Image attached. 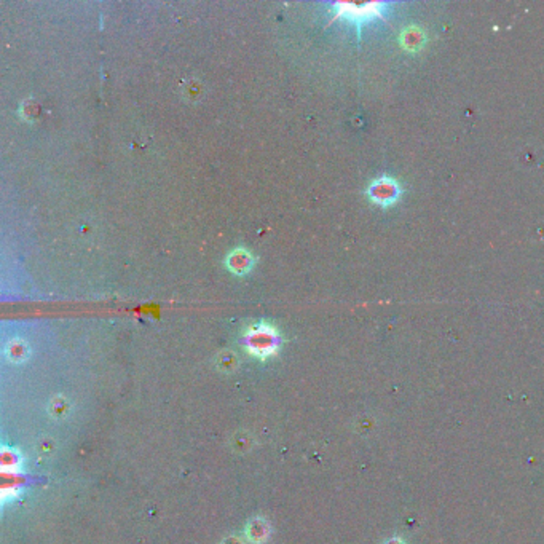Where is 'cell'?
<instances>
[{
  "label": "cell",
  "instance_id": "6da1fadb",
  "mask_svg": "<svg viewBox=\"0 0 544 544\" xmlns=\"http://www.w3.org/2000/svg\"><path fill=\"white\" fill-rule=\"evenodd\" d=\"M243 345L252 356L265 359L278 353L279 345H281V336L273 326L262 321L244 332Z\"/></svg>",
  "mask_w": 544,
  "mask_h": 544
},
{
  "label": "cell",
  "instance_id": "7a4b0ae2",
  "mask_svg": "<svg viewBox=\"0 0 544 544\" xmlns=\"http://www.w3.org/2000/svg\"><path fill=\"white\" fill-rule=\"evenodd\" d=\"M385 3H367V5H353V3H336V18H343L347 21L358 24L361 28L362 23L369 19L383 14Z\"/></svg>",
  "mask_w": 544,
  "mask_h": 544
},
{
  "label": "cell",
  "instance_id": "3957f363",
  "mask_svg": "<svg viewBox=\"0 0 544 544\" xmlns=\"http://www.w3.org/2000/svg\"><path fill=\"white\" fill-rule=\"evenodd\" d=\"M367 195L378 206H391L393 203L398 202L401 187L391 177H380L369 186Z\"/></svg>",
  "mask_w": 544,
  "mask_h": 544
},
{
  "label": "cell",
  "instance_id": "277c9868",
  "mask_svg": "<svg viewBox=\"0 0 544 544\" xmlns=\"http://www.w3.org/2000/svg\"><path fill=\"white\" fill-rule=\"evenodd\" d=\"M252 265H254V257L251 252L246 251V249L238 248V249H235L232 254H228L227 267H228V270L233 273L244 274L251 270Z\"/></svg>",
  "mask_w": 544,
  "mask_h": 544
},
{
  "label": "cell",
  "instance_id": "5b68a950",
  "mask_svg": "<svg viewBox=\"0 0 544 544\" xmlns=\"http://www.w3.org/2000/svg\"><path fill=\"white\" fill-rule=\"evenodd\" d=\"M385 544H406V543H404L402 540H399V538H396V540H389Z\"/></svg>",
  "mask_w": 544,
  "mask_h": 544
}]
</instances>
